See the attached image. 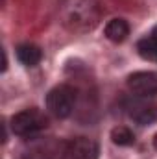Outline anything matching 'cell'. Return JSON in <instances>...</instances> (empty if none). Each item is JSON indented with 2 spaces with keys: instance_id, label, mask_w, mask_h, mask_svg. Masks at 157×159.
<instances>
[{
  "instance_id": "3957f363",
  "label": "cell",
  "mask_w": 157,
  "mask_h": 159,
  "mask_svg": "<svg viewBox=\"0 0 157 159\" xmlns=\"http://www.w3.org/2000/svg\"><path fill=\"white\" fill-rule=\"evenodd\" d=\"M48 126V119L44 117V113H41L39 109L30 107L24 109L20 113H17L11 119V129L15 135L19 137H32L37 135L39 131H43Z\"/></svg>"
},
{
  "instance_id": "9c48e42d",
  "label": "cell",
  "mask_w": 157,
  "mask_h": 159,
  "mask_svg": "<svg viewBox=\"0 0 157 159\" xmlns=\"http://www.w3.org/2000/svg\"><path fill=\"white\" fill-rule=\"evenodd\" d=\"M105 37L113 43H122L129 35V26L124 19H113L105 24Z\"/></svg>"
},
{
  "instance_id": "277c9868",
  "label": "cell",
  "mask_w": 157,
  "mask_h": 159,
  "mask_svg": "<svg viewBox=\"0 0 157 159\" xmlns=\"http://www.w3.org/2000/svg\"><path fill=\"white\" fill-rule=\"evenodd\" d=\"M128 115L141 126L155 122L157 120V94L135 96L128 104Z\"/></svg>"
},
{
  "instance_id": "ba28073f",
  "label": "cell",
  "mask_w": 157,
  "mask_h": 159,
  "mask_svg": "<svg viewBox=\"0 0 157 159\" xmlns=\"http://www.w3.org/2000/svg\"><path fill=\"white\" fill-rule=\"evenodd\" d=\"M17 57H19V61H20L22 65H26V67H35L41 59H43V52H41L39 46L26 43V44H20V46L17 48Z\"/></svg>"
},
{
  "instance_id": "7c38bea8",
  "label": "cell",
  "mask_w": 157,
  "mask_h": 159,
  "mask_svg": "<svg viewBox=\"0 0 157 159\" xmlns=\"http://www.w3.org/2000/svg\"><path fill=\"white\" fill-rule=\"evenodd\" d=\"M150 37H152V39H155V41H157V26H155V28H154V30H152V34H150Z\"/></svg>"
},
{
  "instance_id": "5b68a950",
  "label": "cell",
  "mask_w": 157,
  "mask_h": 159,
  "mask_svg": "<svg viewBox=\"0 0 157 159\" xmlns=\"http://www.w3.org/2000/svg\"><path fill=\"white\" fill-rule=\"evenodd\" d=\"M98 144L87 137H76L65 144V159H98Z\"/></svg>"
},
{
  "instance_id": "6da1fadb",
  "label": "cell",
  "mask_w": 157,
  "mask_h": 159,
  "mask_svg": "<svg viewBox=\"0 0 157 159\" xmlns=\"http://www.w3.org/2000/svg\"><path fill=\"white\" fill-rule=\"evenodd\" d=\"M61 24L70 32H89L100 20L98 0H59L57 6Z\"/></svg>"
},
{
  "instance_id": "4fadbf2b",
  "label": "cell",
  "mask_w": 157,
  "mask_h": 159,
  "mask_svg": "<svg viewBox=\"0 0 157 159\" xmlns=\"http://www.w3.org/2000/svg\"><path fill=\"white\" fill-rule=\"evenodd\" d=\"M154 146H155V150H157V135H155V139H154Z\"/></svg>"
},
{
  "instance_id": "7a4b0ae2",
  "label": "cell",
  "mask_w": 157,
  "mask_h": 159,
  "mask_svg": "<svg viewBox=\"0 0 157 159\" xmlns=\"http://www.w3.org/2000/svg\"><path fill=\"white\" fill-rule=\"evenodd\" d=\"M74 104L76 91L70 85H57L46 94V109L57 119H67L74 111Z\"/></svg>"
},
{
  "instance_id": "30bf717a",
  "label": "cell",
  "mask_w": 157,
  "mask_h": 159,
  "mask_svg": "<svg viewBox=\"0 0 157 159\" xmlns=\"http://www.w3.org/2000/svg\"><path fill=\"white\" fill-rule=\"evenodd\" d=\"M137 52H139V56L142 59L157 63V41L155 39H152V37L141 39L137 43Z\"/></svg>"
},
{
  "instance_id": "52a82bcc",
  "label": "cell",
  "mask_w": 157,
  "mask_h": 159,
  "mask_svg": "<svg viewBox=\"0 0 157 159\" xmlns=\"http://www.w3.org/2000/svg\"><path fill=\"white\" fill-rule=\"evenodd\" d=\"M128 87L135 96L157 94V72H135L128 78Z\"/></svg>"
},
{
  "instance_id": "8fae6325",
  "label": "cell",
  "mask_w": 157,
  "mask_h": 159,
  "mask_svg": "<svg viewBox=\"0 0 157 159\" xmlns=\"http://www.w3.org/2000/svg\"><path fill=\"white\" fill-rule=\"evenodd\" d=\"M111 139H113V143L118 144V146H129V144L135 143V135L128 128H124V126H118V128H115L111 131Z\"/></svg>"
},
{
  "instance_id": "8992f818",
  "label": "cell",
  "mask_w": 157,
  "mask_h": 159,
  "mask_svg": "<svg viewBox=\"0 0 157 159\" xmlns=\"http://www.w3.org/2000/svg\"><path fill=\"white\" fill-rule=\"evenodd\" d=\"M65 144L63 141H46L32 146L22 154V159H65Z\"/></svg>"
}]
</instances>
